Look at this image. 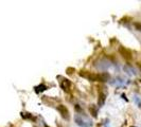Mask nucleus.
I'll list each match as a JSON object with an SVG mask.
<instances>
[{
    "label": "nucleus",
    "instance_id": "4",
    "mask_svg": "<svg viewBox=\"0 0 141 127\" xmlns=\"http://www.w3.org/2000/svg\"><path fill=\"white\" fill-rule=\"evenodd\" d=\"M70 85H71V84H70V82L68 80H63V81H61V87H62V89H64L65 91L69 90Z\"/></svg>",
    "mask_w": 141,
    "mask_h": 127
},
{
    "label": "nucleus",
    "instance_id": "6",
    "mask_svg": "<svg viewBox=\"0 0 141 127\" xmlns=\"http://www.w3.org/2000/svg\"><path fill=\"white\" fill-rule=\"evenodd\" d=\"M134 27H135V29L137 31H140L141 32V23L140 22H135V23H134Z\"/></svg>",
    "mask_w": 141,
    "mask_h": 127
},
{
    "label": "nucleus",
    "instance_id": "2",
    "mask_svg": "<svg viewBox=\"0 0 141 127\" xmlns=\"http://www.w3.org/2000/svg\"><path fill=\"white\" fill-rule=\"evenodd\" d=\"M119 53L122 55V57L125 58V59H127V60H131L132 59V52L128 50V49H126V48H123V47H120L119 48Z\"/></svg>",
    "mask_w": 141,
    "mask_h": 127
},
{
    "label": "nucleus",
    "instance_id": "7",
    "mask_svg": "<svg viewBox=\"0 0 141 127\" xmlns=\"http://www.w3.org/2000/svg\"><path fill=\"white\" fill-rule=\"evenodd\" d=\"M90 111H91V113H93V117H97V113H98V112H97V109H96L95 107H91V108H90Z\"/></svg>",
    "mask_w": 141,
    "mask_h": 127
},
{
    "label": "nucleus",
    "instance_id": "3",
    "mask_svg": "<svg viewBox=\"0 0 141 127\" xmlns=\"http://www.w3.org/2000/svg\"><path fill=\"white\" fill-rule=\"evenodd\" d=\"M57 110H58V112L61 113L62 118H64L65 120H68L69 119V111H68V109H67L66 106H64V105H58L57 106Z\"/></svg>",
    "mask_w": 141,
    "mask_h": 127
},
{
    "label": "nucleus",
    "instance_id": "5",
    "mask_svg": "<svg viewBox=\"0 0 141 127\" xmlns=\"http://www.w3.org/2000/svg\"><path fill=\"white\" fill-rule=\"evenodd\" d=\"M104 102H105V94L102 93V94H100V98H99V105L102 106L104 104Z\"/></svg>",
    "mask_w": 141,
    "mask_h": 127
},
{
    "label": "nucleus",
    "instance_id": "1",
    "mask_svg": "<svg viewBox=\"0 0 141 127\" xmlns=\"http://www.w3.org/2000/svg\"><path fill=\"white\" fill-rule=\"evenodd\" d=\"M74 121L77 125H80L82 127H90L91 125H92V122H91L89 119L84 118L82 115H76L74 117Z\"/></svg>",
    "mask_w": 141,
    "mask_h": 127
}]
</instances>
